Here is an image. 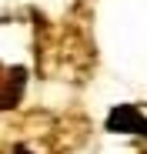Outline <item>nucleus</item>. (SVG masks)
<instances>
[{
	"mask_svg": "<svg viewBox=\"0 0 147 154\" xmlns=\"http://www.w3.org/2000/svg\"><path fill=\"white\" fill-rule=\"evenodd\" d=\"M107 131H114V134H144L147 137V117L130 104H120L107 117Z\"/></svg>",
	"mask_w": 147,
	"mask_h": 154,
	"instance_id": "nucleus-1",
	"label": "nucleus"
},
{
	"mask_svg": "<svg viewBox=\"0 0 147 154\" xmlns=\"http://www.w3.org/2000/svg\"><path fill=\"white\" fill-rule=\"evenodd\" d=\"M14 154H30V151H27V147H17V151H14Z\"/></svg>",
	"mask_w": 147,
	"mask_h": 154,
	"instance_id": "nucleus-2",
	"label": "nucleus"
}]
</instances>
